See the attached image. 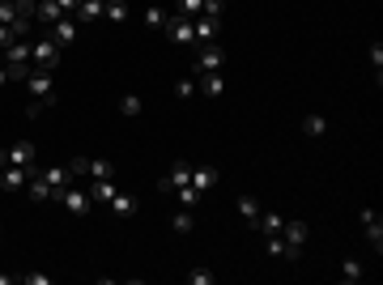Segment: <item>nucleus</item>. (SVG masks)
Wrapping results in <instances>:
<instances>
[{"instance_id": "nucleus-1", "label": "nucleus", "mask_w": 383, "mask_h": 285, "mask_svg": "<svg viewBox=\"0 0 383 285\" xmlns=\"http://www.w3.org/2000/svg\"><path fill=\"white\" fill-rule=\"evenodd\" d=\"M26 90H30V107H26V115H43L51 102H56V77H51V68H35L30 77H26Z\"/></svg>"}, {"instance_id": "nucleus-2", "label": "nucleus", "mask_w": 383, "mask_h": 285, "mask_svg": "<svg viewBox=\"0 0 383 285\" xmlns=\"http://www.w3.org/2000/svg\"><path fill=\"white\" fill-rule=\"evenodd\" d=\"M60 51H64V47L51 39V35H47V39H30V64H35V68H56V64H60Z\"/></svg>"}, {"instance_id": "nucleus-3", "label": "nucleus", "mask_w": 383, "mask_h": 285, "mask_svg": "<svg viewBox=\"0 0 383 285\" xmlns=\"http://www.w3.org/2000/svg\"><path fill=\"white\" fill-rule=\"evenodd\" d=\"M222 68H226V51L217 43H200L196 47V60H192V72L200 77V72H222Z\"/></svg>"}, {"instance_id": "nucleus-4", "label": "nucleus", "mask_w": 383, "mask_h": 285, "mask_svg": "<svg viewBox=\"0 0 383 285\" xmlns=\"http://www.w3.org/2000/svg\"><path fill=\"white\" fill-rule=\"evenodd\" d=\"M56 200L64 204V209H68L72 217H86V213L94 209V200H90V192H81V188H72V184L56 188Z\"/></svg>"}, {"instance_id": "nucleus-5", "label": "nucleus", "mask_w": 383, "mask_h": 285, "mask_svg": "<svg viewBox=\"0 0 383 285\" xmlns=\"http://www.w3.org/2000/svg\"><path fill=\"white\" fill-rule=\"evenodd\" d=\"M281 239H286V247H290V264H298V255H302V247H306V222L290 217L286 226H281Z\"/></svg>"}, {"instance_id": "nucleus-6", "label": "nucleus", "mask_w": 383, "mask_h": 285, "mask_svg": "<svg viewBox=\"0 0 383 285\" xmlns=\"http://www.w3.org/2000/svg\"><path fill=\"white\" fill-rule=\"evenodd\" d=\"M162 35H170L179 47H188V43H196V30H192V17H184V13H166V30Z\"/></svg>"}, {"instance_id": "nucleus-7", "label": "nucleus", "mask_w": 383, "mask_h": 285, "mask_svg": "<svg viewBox=\"0 0 383 285\" xmlns=\"http://www.w3.org/2000/svg\"><path fill=\"white\" fill-rule=\"evenodd\" d=\"M192 30H196V47H200V43H217V35H222V17L200 13V17H192Z\"/></svg>"}, {"instance_id": "nucleus-8", "label": "nucleus", "mask_w": 383, "mask_h": 285, "mask_svg": "<svg viewBox=\"0 0 383 285\" xmlns=\"http://www.w3.org/2000/svg\"><path fill=\"white\" fill-rule=\"evenodd\" d=\"M47 35H51V39H56L60 47H72V43H77V35H81V26H77V17H72V13H64V17H60L56 26H51V30H47Z\"/></svg>"}, {"instance_id": "nucleus-9", "label": "nucleus", "mask_w": 383, "mask_h": 285, "mask_svg": "<svg viewBox=\"0 0 383 285\" xmlns=\"http://www.w3.org/2000/svg\"><path fill=\"white\" fill-rule=\"evenodd\" d=\"M184 184H192V162H184V158H179V162H170V175L162 179L158 188H162V192L170 196L175 188H184Z\"/></svg>"}, {"instance_id": "nucleus-10", "label": "nucleus", "mask_w": 383, "mask_h": 285, "mask_svg": "<svg viewBox=\"0 0 383 285\" xmlns=\"http://www.w3.org/2000/svg\"><path fill=\"white\" fill-rule=\"evenodd\" d=\"M35 166H5L0 170V192H26V179Z\"/></svg>"}, {"instance_id": "nucleus-11", "label": "nucleus", "mask_w": 383, "mask_h": 285, "mask_svg": "<svg viewBox=\"0 0 383 285\" xmlns=\"http://www.w3.org/2000/svg\"><path fill=\"white\" fill-rule=\"evenodd\" d=\"M362 235H366V243L375 251H383V222H379L375 209H362Z\"/></svg>"}, {"instance_id": "nucleus-12", "label": "nucleus", "mask_w": 383, "mask_h": 285, "mask_svg": "<svg viewBox=\"0 0 383 285\" xmlns=\"http://www.w3.org/2000/svg\"><path fill=\"white\" fill-rule=\"evenodd\" d=\"M196 90H200L204 98H222V94H226V77H222V72H200V77H196Z\"/></svg>"}, {"instance_id": "nucleus-13", "label": "nucleus", "mask_w": 383, "mask_h": 285, "mask_svg": "<svg viewBox=\"0 0 383 285\" xmlns=\"http://www.w3.org/2000/svg\"><path fill=\"white\" fill-rule=\"evenodd\" d=\"M64 17V9L56 5V0H39V9H35V26H47V30H51V26H56Z\"/></svg>"}, {"instance_id": "nucleus-14", "label": "nucleus", "mask_w": 383, "mask_h": 285, "mask_svg": "<svg viewBox=\"0 0 383 285\" xmlns=\"http://www.w3.org/2000/svg\"><path fill=\"white\" fill-rule=\"evenodd\" d=\"M26 192H30V200H56V188H51L39 170H30V179H26Z\"/></svg>"}, {"instance_id": "nucleus-15", "label": "nucleus", "mask_w": 383, "mask_h": 285, "mask_svg": "<svg viewBox=\"0 0 383 285\" xmlns=\"http://www.w3.org/2000/svg\"><path fill=\"white\" fill-rule=\"evenodd\" d=\"M102 9H107V0H81V5H77V26H90V21H98L102 17Z\"/></svg>"}, {"instance_id": "nucleus-16", "label": "nucleus", "mask_w": 383, "mask_h": 285, "mask_svg": "<svg viewBox=\"0 0 383 285\" xmlns=\"http://www.w3.org/2000/svg\"><path fill=\"white\" fill-rule=\"evenodd\" d=\"M9 166H35V145L30 141H13L9 145Z\"/></svg>"}, {"instance_id": "nucleus-17", "label": "nucleus", "mask_w": 383, "mask_h": 285, "mask_svg": "<svg viewBox=\"0 0 383 285\" xmlns=\"http://www.w3.org/2000/svg\"><path fill=\"white\" fill-rule=\"evenodd\" d=\"M217 179H222V175H217L213 166H192V188H196L200 196L209 192V188H217Z\"/></svg>"}, {"instance_id": "nucleus-18", "label": "nucleus", "mask_w": 383, "mask_h": 285, "mask_svg": "<svg viewBox=\"0 0 383 285\" xmlns=\"http://www.w3.org/2000/svg\"><path fill=\"white\" fill-rule=\"evenodd\" d=\"M107 209H111V217H132V213H137V200L128 196V192H115V196L107 200Z\"/></svg>"}, {"instance_id": "nucleus-19", "label": "nucleus", "mask_w": 383, "mask_h": 285, "mask_svg": "<svg viewBox=\"0 0 383 285\" xmlns=\"http://www.w3.org/2000/svg\"><path fill=\"white\" fill-rule=\"evenodd\" d=\"M170 230H175V235H192V230H196V217H192V209H184V204H179V209L170 213Z\"/></svg>"}, {"instance_id": "nucleus-20", "label": "nucleus", "mask_w": 383, "mask_h": 285, "mask_svg": "<svg viewBox=\"0 0 383 285\" xmlns=\"http://www.w3.org/2000/svg\"><path fill=\"white\" fill-rule=\"evenodd\" d=\"M115 192H119L115 179H94V184H90V200H94V204H107Z\"/></svg>"}, {"instance_id": "nucleus-21", "label": "nucleus", "mask_w": 383, "mask_h": 285, "mask_svg": "<svg viewBox=\"0 0 383 285\" xmlns=\"http://www.w3.org/2000/svg\"><path fill=\"white\" fill-rule=\"evenodd\" d=\"M341 281H345V285L366 281V264H362V260H345V264H341Z\"/></svg>"}, {"instance_id": "nucleus-22", "label": "nucleus", "mask_w": 383, "mask_h": 285, "mask_svg": "<svg viewBox=\"0 0 383 285\" xmlns=\"http://www.w3.org/2000/svg\"><path fill=\"white\" fill-rule=\"evenodd\" d=\"M235 204H239V217L255 226V217H260V200H255V196H247V192H243V196H239Z\"/></svg>"}, {"instance_id": "nucleus-23", "label": "nucleus", "mask_w": 383, "mask_h": 285, "mask_svg": "<svg viewBox=\"0 0 383 285\" xmlns=\"http://www.w3.org/2000/svg\"><path fill=\"white\" fill-rule=\"evenodd\" d=\"M281 226H286L281 213H260L255 217V230H264V235H281Z\"/></svg>"}, {"instance_id": "nucleus-24", "label": "nucleus", "mask_w": 383, "mask_h": 285, "mask_svg": "<svg viewBox=\"0 0 383 285\" xmlns=\"http://www.w3.org/2000/svg\"><path fill=\"white\" fill-rule=\"evenodd\" d=\"M102 13H107L115 26H124L128 17H132V9H128V0H107V9H102Z\"/></svg>"}, {"instance_id": "nucleus-25", "label": "nucleus", "mask_w": 383, "mask_h": 285, "mask_svg": "<svg viewBox=\"0 0 383 285\" xmlns=\"http://www.w3.org/2000/svg\"><path fill=\"white\" fill-rule=\"evenodd\" d=\"M196 94H200V90H196V72H188V77H179V81H175V98L188 102V98H196Z\"/></svg>"}, {"instance_id": "nucleus-26", "label": "nucleus", "mask_w": 383, "mask_h": 285, "mask_svg": "<svg viewBox=\"0 0 383 285\" xmlns=\"http://www.w3.org/2000/svg\"><path fill=\"white\" fill-rule=\"evenodd\" d=\"M141 107H145V102H141L137 94H124V98H119V115H124V119H137Z\"/></svg>"}, {"instance_id": "nucleus-27", "label": "nucleus", "mask_w": 383, "mask_h": 285, "mask_svg": "<svg viewBox=\"0 0 383 285\" xmlns=\"http://www.w3.org/2000/svg\"><path fill=\"white\" fill-rule=\"evenodd\" d=\"M302 132L306 137H324L328 132V119L324 115H302Z\"/></svg>"}, {"instance_id": "nucleus-28", "label": "nucleus", "mask_w": 383, "mask_h": 285, "mask_svg": "<svg viewBox=\"0 0 383 285\" xmlns=\"http://www.w3.org/2000/svg\"><path fill=\"white\" fill-rule=\"evenodd\" d=\"M39 175L47 179L51 188H64V184H72V179H68V166H47V170H39Z\"/></svg>"}, {"instance_id": "nucleus-29", "label": "nucleus", "mask_w": 383, "mask_h": 285, "mask_svg": "<svg viewBox=\"0 0 383 285\" xmlns=\"http://www.w3.org/2000/svg\"><path fill=\"white\" fill-rule=\"evenodd\" d=\"M90 179H115V162H107V158H90Z\"/></svg>"}, {"instance_id": "nucleus-30", "label": "nucleus", "mask_w": 383, "mask_h": 285, "mask_svg": "<svg viewBox=\"0 0 383 285\" xmlns=\"http://www.w3.org/2000/svg\"><path fill=\"white\" fill-rule=\"evenodd\" d=\"M145 26H149V30H166V9L162 5H149L145 9Z\"/></svg>"}, {"instance_id": "nucleus-31", "label": "nucleus", "mask_w": 383, "mask_h": 285, "mask_svg": "<svg viewBox=\"0 0 383 285\" xmlns=\"http://www.w3.org/2000/svg\"><path fill=\"white\" fill-rule=\"evenodd\" d=\"M264 251L273 255V260H290V247H286V239H281V235H268V243H264Z\"/></svg>"}, {"instance_id": "nucleus-32", "label": "nucleus", "mask_w": 383, "mask_h": 285, "mask_svg": "<svg viewBox=\"0 0 383 285\" xmlns=\"http://www.w3.org/2000/svg\"><path fill=\"white\" fill-rule=\"evenodd\" d=\"M175 13H184V17H200V13H204V0H175Z\"/></svg>"}, {"instance_id": "nucleus-33", "label": "nucleus", "mask_w": 383, "mask_h": 285, "mask_svg": "<svg viewBox=\"0 0 383 285\" xmlns=\"http://www.w3.org/2000/svg\"><path fill=\"white\" fill-rule=\"evenodd\" d=\"M90 175V158H72L68 162V179H86Z\"/></svg>"}, {"instance_id": "nucleus-34", "label": "nucleus", "mask_w": 383, "mask_h": 285, "mask_svg": "<svg viewBox=\"0 0 383 285\" xmlns=\"http://www.w3.org/2000/svg\"><path fill=\"white\" fill-rule=\"evenodd\" d=\"M188 281H192V285H213V281H217V273H209V268H192V273H188Z\"/></svg>"}, {"instance_id": "nucleus-35", "label": "nucleus", "mask_w": 383, "mask_h": 285, "mask_svg": "<svg viewBox=\"0 0 383 285\" xmlns=\"http://www.w3.org/2000/svg\"><path fill=\"white\" fill-rule=\"evenodd\" d=\"M0 21H5V26L17 21V5H13V0H0Z\"/></svg>"}, {"instance_id": "nucleus-36", "label": "nucleus", "mask_w": 383, "mask_h": 285, "mask_svg": "<svg viewBox=\"0 0 383 285\" xmlns=\"http://www.w3.org/2000/svg\"><path fill=\"white\" fill-rule=\"evenodd\" d=\"M9 43H17V30H13V26H5V21H0V51H5Z\"/></svg>"}, {"instance_id": "nucleus-37", "label": "nucleus", "mask_w": 383, "mask_h": 285, "mask_svg": "<svg viewBox=\"0 0 383 285\" xmlns=\"http://www.w3.org/2000/svg\"><path fill=\"white\" fill-rule=\"evenodd\" d=\"M17 281H26V285H51V277H47V273H21Z\"/></svg>"}, {"instance_id": "nucleus-38", "label": "nucleus", "mask_w": 383, "mask_h": 285, "mask_svg": "<svg viewBox=\"0 0 383 285\" xmlns=\"http://www.w3.org/2000/svg\"><path fill=\"white\" fill-rule=\"evenodd\" d=\"M366 56H371V64H375V77H379V68H383V47H379V43H371Z\"/></svg>"}, {"instance_id": "nucleus-39", "label": "nucleus", "mask_w": 383, "mask_h": 285, "mask_svg": "<svg viewBox=\"0 0 383 285\" xmlns=\"http://www.w3.org/2000/svg\"><path fill=\"white\" fill-rule=\"evenodd\" d=\"M204 13H209V17H222V13H226V0H204Z\"/></svg>"}, {"instance_id": "nucleus-40", "label": "nucleus", "mask_w": 383, "mask_h": 285, "mask_svg": "<svg viewBox=\"0 0 383 285\" xmlns=\"http://www.w3.org/2000/svg\"><path fill=\"white\" fill-rule=\"evenodd\" d=\"M56 5H60L64 13H77V5H81V0H56Z\"/></svg>"}, {"instance_id": "nucleus-41", "label": "nucleus", "mask_w": 383, "mask_h": 285, "mask_svg": "<svg viewBox=\"0 0 383 285\" xmlns=\"http://www.w3.org/2000/svg\"><path fill=\"white\" fill-rule=\"evenodd\" d=\"M5 86H9V68H5V64H0V90H5Z\"/></svg>"}, {"instance_id": "nucleus-42", "label": "nucleus", "mask_w": 383, "mask_h": 285, "mask_svg": "<svg viewBox=\"0 0 383 285\" xmlns=\"http://www.w3.org/2000/svg\"><path fill=\"white\" fill-rule=\"evenodd\" d=\"M9 166V149H0V170H5Z\"/></svg>"}, {"instance_id": "nucleus-43", "label": "nucleus", "mask_w": 383, "mask_h": 285, "mask_svg": "<svg viewBox=\"0 0 383 285\" xmlns=\"http://www.w3.org/2000/svg\"><path fill=\"white\" fill-rule=\"evenodd\" d=\"M226 5H230V0H226Z\"/></svg>"}]
</instances>
